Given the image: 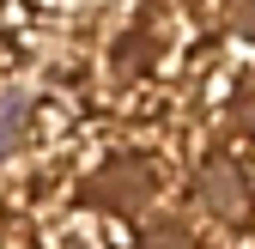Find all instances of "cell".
Listing matches in <instances>:
<instances>
[{"label": "cell", "instance_id": "obj_1", "mask_svg": "<svg viewBox=\"0 0 255 249\" xmlns=\"http://www.w3.org/2000/svg\"><path fill=\"white\" fill-rule=\"evenodd\" d=\"M219 152H225V158L243 170V182L255 189V134H243V140H219Z\"/></svg>", "mask_w": 255, "mask_h": 249}]
</instances>
